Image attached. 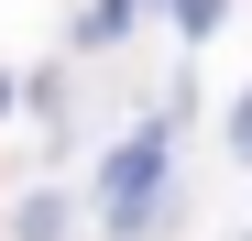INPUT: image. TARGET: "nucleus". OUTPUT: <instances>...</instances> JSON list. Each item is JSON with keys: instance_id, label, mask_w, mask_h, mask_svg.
Returning <instances> with one entry per match:
<instances>
[]
</instances>
